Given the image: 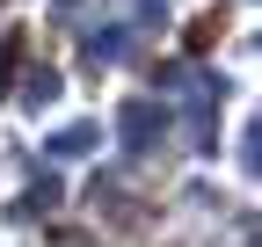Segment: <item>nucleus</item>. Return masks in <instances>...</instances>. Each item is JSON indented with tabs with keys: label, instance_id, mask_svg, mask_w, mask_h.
<instances>
[{
	"label": "nucleus",
	"instance_id": "obj_1",
	"mask_svg": "<svg viewBox=\"0 0 262 247\" xmlns=\"http://www.w3.org/2000/svg\"><path fill=\"white\" fill-rule=\"evenodd\" d=\"M219 29H226V15H196V22H189V51H211Z\"/></svg>",
	"mask_w": 262,
	"mask_h": 247
}]
</instances>
